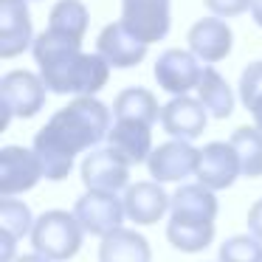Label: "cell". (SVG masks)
<instances>
[{
	"label": "cell",
	"instance_id": "1",
	"mask_svg": "<svg viewBox=\"0 0 262 262\" xmlns=\"http://www.w3.org/2000/svg\"><path fill=\"white\" fill-rule=\"evenodd\" d=\"M113 110L96 96H76L68 107L57 110L48 124L34 136V152L40 155L46 181L68 178L74 158L107 138L113 127Z\"/></svg>",
	"mask_w": 262,
	"mask_h": 262
},
{
	"label": "cell",
	"instance_id": "2",
	"mask_svg": "<svg viewBox=\"0 0 262 262\" xmlns=\"http://www.w3.org/2000/svg\"><path fill=\"white\" fill-rule=\"evenodd\" d=\"M31 54L51 93L96 96L110 79V65L99 54H85L79 40L59 31L46 29L42 34H37Z\"/></svg>",
	"mask_w": 262,
	"mask_h": 262
},
{
	"label": "cell",
	"instance_id": "3",
	"mask_svg": "<svg viewBox=\"0 0 262 262\" xmlns=\"http://www.w3.org/2000/svg\"><path fill=\"white\" fill-rule=\"evenodd\" d=\"M85 228L76 220V214H68L62 209H51L37 217L31 228V245L37 254H42L51 262H68L79 254Z\"/></svg>",
	"mask_w": 262,
	"mask_h": 262
},
{
	"label": "cell",
	"instance_id": "4",
	"mask_svg": "<svg viewBox=\"0 0 262 262\" xmlns=\"http://www.w3.org/2000/svg\"><path fill=\"white\" fill-rule=\"evenodd\" d=\"M46 82L40 74H31V71H9L3 79H0V102L6 110V119L3 124H9L12 116L17 119H31L46 107Z\"/></svg>",
	"mask_w": 262,
	"mask_h": 262
},
{
	"label": "cell",
	"instance_id": "5",
	"mask_svg": "<svg viewBox=\"0 0 262 262\" xmlns=\"http://www.w3.org/2000/svg\"><path fill=\"white\" fill-rule=\"evenodd\" d=\"M46 178L42 161L34 149L26 147H3L0 149V198H14Z\"/></svg>",
	"mask_w": 262,
	"mask_h": 262
},
{
	"label": "cell",
	"instance_id": "6",
	"mask_svg": "<svg viewBox=\"0 0 262 262\" xmlns=\"http://www.w3.org/2000/svg\"><path fill=\"white\" fill-rule=\"evenodd\" d=\"M203 71H206V65L192 51L169 48V51H164L158 57L152 74L161 91L172 93V96H189V91H198Z\"/></svg>",
	"mask_w": 262,
	"mask_h": 262
},
{
	"label": "cell",
	"instance_id": "7",
	"mask_svg": "<svg viewBox=\"0 0 262 262\" xmlns=\"http://www.w3.org/2000/svg\"><path fill=\"white\" fill-rule=\"evenodd\" d=\"M76 220L82 223L85 234H93V237H107L116 228H121L127 211H124V200H119L110 192H91L88 189L74 206Z\"/></svg>",
	"mask_w": 262,
	"mask_h": 262
},
{
	"label": "cell",
	"instance_id": "8",
	"mask_svg": "<svg viewBox=\"0 0 262 262\" xmlns=\"http://www.w3.org/2000/svg\"><path fill=\"white\" fill-rule=\"evenodd\" d=\"M121 23L149 46L169 34V0H121Z\"/></svg>",
	"mask_w": 262,
	"mask_h": 262
},
{
	"label": "cell",
	"instance_id": "9",
	"mask_svg": "<svg viewBox=\"0 0 262 262\" xmlns=\"http://www.w3.org/2000/svg\"><path fill=\"white\" fill-rule=\"evenodd\" d=\"M82 183L91 192H121L130 189V164L116 149H93L82 161Z\"/></svg>",
	"mask_w": 262,
	"mask_h": 262
},
{
	"label": "cell",
	"instance_id": "10",
	"mask_svg": "<svg viewBox=\"0 0 262 262\" xmlns=\"http://www.w3.org/2000/svg\"><path fill=\"white\" fill-rule=\"evenodd\" d=\"M239 175H243V164L231 141H211L200 149L198 172H194L198 183L217 192V189H228Z\"/></svg>",
	"mask_w": 262,
	"mask_h": 262
},
{
	"label": "cell",
	"instance_id": "11",
	"mask_svg": "<svg viewBox=\"0 0 262 262\" xmlns=\"http://www.w3.org/2000/svg\"><path fill=\"white\" fill-rule=\"evenodd\" d=\"M198 158H200V149H194L192 141L172 138V141L152 149L147 166H149L152 181L172 183V181H183V178L194 175L198 172Z\"/></svg>",
	"mask_w": 262,
	"mask_h": 262
},
{
	"label": "cell",
	"instance_id": "12",
	"mask_svg": "<svg viewBox=\"0 0 262 262\" xmlns=\"http://www.w3.org/2000/svg\"><path fill=\"white\" fill-rule=\"evenodd\" d=\"M147 42L138 40L124 23H110L102 29L96 40V54L110 68H136L147 57Z\"/></svg>",
	"mask_w": 262,
	"mask_h": 262
},
{
	"label": "cell",
	"instance_id": "13",
	"mask_svg": "<svg viewBox=\"0 0 262 262\" xmlns=\"http://www.w3.org/2000/svg\"><path fill=\"white\" fill-rule=\"evenodd\" d=\"M34 46L31 12L26 0H0V57L12 59Z\"/></svg>",
	"mask_w": 262,
	"mask_h": 262
},
{
	"label": "cell",
	"instance_id": "14",
	"mask_svg": "<svg viewBox=\"0 0 262 262\" xmlns=\"http://www.w3.org/2000/svg\"><path fill=\"white\" fill-rule=\"evenodd\" d=\"M234 34L223 17H203L189 29V51L203 65H214L231 54Z\"/></svg>",
	"mask_w": 262,
	"mask_h": 262
},
{
	"label": "cell",
	"instance_id": "15",
	"mask_svg": "<svg viewBox=\"0 0 262 262\" xmlns=\"http://www.w3.org/2000/svg\"><path fill=\"white\" fill-rule=\"evenodd\" d=\"M206 121H209V110L203 107L200 99H192V96H175L161 110V124H164V130L172 138H181V141L198 138L206 130Z\"/></svg>",
	"mask_w": 262,
	"mask_h": 262
},
{
	"label": "cell",
	"instance_id": "16",
	"mask_svg": "<svg viewBox=\"0 0 262 262\" xmlns=\"http://www.w3.org/2000/svg\"><path fill=\"white\" fill-rule=\"evenodd\" d=\"M107 147L116 149L130 166L144 164L152 155V127L133 119H116L107 133Z\"/></svg>",
	"mask_w": 262,
	"mask_h": 262
},
{
	"label": "cell",
	"instance_id": "17",
	"mask_svg": "<svg viewBox=\"0 0 262 262\" xmlns=\"http://www.w3.org/2000/svg\"><path fill=\"white\" fill-rule=\"evenodd\" d=\"M172 209V198L161 189L158 181H141L124 192L127 220L136 226H152Z\"/></svg>",
	"mask_w": 262,
	"mask_h": 262
},
{
	"label": "cell",
	"instance_id": "18",
	"mask_svg": "<svg viewBox=\"0 0 262 262\" xmlns=\"http://www.w3.org/2000/svg\"><path fill=\"white\" fill-rule=\"evenodd\" d=\"M217 209H220V203H217V198H214V189L203 186V183H183V186L172 194L169 220L214 223Z\"/></svg>",
	"mask_w": 262,
	"mask_h": 262
},
{
	"label": "cell",
	"instance_id": "19",
	"mask_svg": "<svg viewBox=\"0 0 262 262\" xmlns=\"http://www.w3.org/2000/svg\"><path fill=\"white\" fill-rule=\"evenodd\" d=\"M99 262H152L147 237L133 228H116L113 234L102 237L99 245Z\"/></svg>",
	"mask_w": 262,
	"mask_h": 262
},
{
	"label": "cell",
	"instance_id": "20",
	"mask_svg": "<svg viewBox=\"0 0 262 262\" xmlns=\"http://www.w3.org/2000/svg\"><path fill=\"white\" fill-rule=\"evenodd\" d=\"M161 110L158 99L152 91L147 88H127L116 96L113 102V119H133V121H144L152 127L155 121H161Z\"/></svg>",
	"mask_w": 262,
	"mask_h": 262
},
{
	"label": "cell",
	"instance_id": "21",
	"mask_svg": "<svg viewBox=\"0 0 262 262\" xmlns=\"http://www.w3.org/2000/svg\"><path fill=\"white\" fill-rule=\"evenodd\" d=\"M198 99L203 102V107L209 110V116L214 119H228L234 113V93L228 88V82L217 74L211 65H206L203 76L198 85Z\"/></svg>",
	"mask_w": 262,
	"mask_h": 262
},
{
	"label": "cell",
	"instance_id": "22",
	"mask_svg": "<svg viewBox=\"0 0 262 262\" xmlns=\"http://www.w3.org/2000/svg\"><path fill=\"white\" fill-rule=\"evenodd\" d=\"M88 26H91V12L82 0H59V3H54L51 14H48V29L68 34L79 42L85 40Z\"/></svg>",
	"mask_w": 262,
	"mask_h": 262
},
{
	"label": "cell",
	"instance_id": "23",
	"mask_svg": "<svg viewBox=\"0 0 262 262\" xmlns=\"http://www.w3.org/2000/svg\"><path fill=\"white\" fill-rule=\"evenodd\" d=\"M166 239L183 254H198L209 248L214 239V223H181L169 220L166 223Z\"/></svg>",
	"mask_w": 262,
	"mask_h": 262
},
{
	"label": "cell",
	"instance_id": "24",
	"mask_svg": "<svg viewBox=\"0 0 262 262\" xmlns=\"http://www.w3.org/2000/svg\"><path fill=\"white\" fill-rule=\"evenodd\" d=\"M228 141L234 144L243 164L245 178H262V130L259 127H237Z\"/></svg>",
	"mask_w": 262,
	"mask_h": 262
},
{
	"label": "cell",
	"instance_id": "25",
	"mask_svg": "<svg viewBox=\"0 0 262 262\" xmlns=\"http://www.w3.org/2000/svg\"><path fill=\"white\" fill-rule=\"evenodd\" d=\"M34 217H31V209L23 203V200H14V198H3L0 200V231L12 234L14 239L31 234L34 228Z\"/></svg>",
	"mask_w": 262,
	"mask_h": 262
},
{
	"label": "cell",
	"instance_id": "26",
	"mask_svg": "<svg viewBox=\"0 0 262 262\" xmlns=\"http://www.w3.org/2000/svg\"><path fill=\"white\" fill-rule=\"evenodd\" d=\"M220 262H262V239L254 234H237L220 245Z\"/></svg>",
	"mask_w": 262,
	"mask_h": 262
},
{
	"label": "cell",
	"instance_id": "27",
	"mask_svg": "<svg viewBox=\"0 0 262 262\" xmlns=\"http://www.w3.org/2000/svg\"><path fill=\"white\" fill-rule=\"evenodd\" d=\"M239 102L254 110L262 102V62H251L239 76Z\"/></svg>",
	"mask_w": 262,
	"mask_h": 262
},
{
	"label": "cell",
	"instance_id": "28",
	"mask_svg": "<svg viewBox=\"0 0 262 262\" xmlns=\"http://www.w3.org/2000/svg\"><path fill=\"white\" fill-rule=\"evenodd\" d=\"M254 0H206V6L214 17H237V14L248 12Z\"/></svg>",
	"mask_w": 262,
	"mask_h": 262
},
{
	"label": "cell",
	"instance_id": "29",
	"mask_svg": "<svg viewBox=\"0 0 262 262\" xmlns=\"http://www.w3.org/2000/svg\"><path fill=\"white\" fill-rule=\"evenodd\" d=\"M248 231L254 234L256 239H262V198L248 209Z\"/></svg>",
	"mask_w": 262,
	"mask_h": 262
},
{
	"label": "cell",
	"instance_id": "30",
	"mask_svg": "<svg viewBox=\"0 0 262 262\" xmlns=\"http://www.w3.org/2000/svg\"><path fill=\"white\" fill-rule=\"evenodd\" d=\"M14 243H17V239H14L12 234L0 231V262H12V256H14Z\"/></svg>",
	"mask_w": 262,
	"mask_h": 262
},
{
	"label": "cell",
	"instance_id": "31",
	"mask_svg": "<svg viewBox=\"0 0 262 262\" xmlns=\"http://www.w3.org/2000/svg\"><path fill=\"white\" fill-rule=\"evenodd\" d=\"M251 17H254V23L262 29V0H254V3H251Z\"/></svg>",
	"mask_w": 262,
	"mask_h": 262
},
{
	"label": "cell",
	"instance_id": "32",
	"mask_svg": "<svg viewBox=\"0 0 262 262\" xmlns=\"http://www.w3.org/2000/svg\"><path fill=\"white\" fill-rule=\"evenodd\" d=\"M17 262H51V259H46V256H42V254H37V251H34V254L17 256Z\"/></svg>",
	"mask_w": 262,
	"mask_h": 262
},
{
	"label": "cell",
	"instance_id": "33",
	"mask_svg": "<svg viewBox=\"0 0 262 262\" xmlns=\"http://www.w3.org/2000/svg\"><path fill=\"white\" fill-rule=\"evenodd\" d=\"M251 116H254V127H259V130H262V102L251 110Z\"/></svg>",
	"mask_w": 262,
	"mask_h": 262
}]
</instances>
